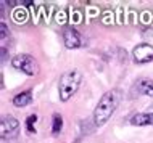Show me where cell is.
I'll use <instances>...</instances> for the list:
<instances>
[{"instance_id": "obj_1", "label": "cell", "mask_w": 153, "mask_h": 143, "mask_svg": "<svg viewBox=\"0 0 153 143\" xmlns=\"http://www.w3.org/2000/svg\"><path fill=\"white\" fill-rule=\"evenodd\" d=\"M119 101H121V92L118 88H113V90L103 93L94 109V124L97 127H102L110 121V117L118 109Z\"/></svg>"}, {"instance_id": "obj_2", "label": "cell", "mask_w": 153, "mask_h": 143, "mask_svg": "<svg viewBox=\"0 0 153 143\" xmlns=\"http://www.w3.org/2000/svg\"><path fill=\"white\" fill-rule=\"evenodd\" d=\"M82 82V74L79 71H68L60 77L58 82V97L61 101H68L77 92Z\"/></svg>"}, {"instance_id": "obj_3", "label": "cell", "mask_w": 153, "mask_h": 143, "mask_svg": "<svg viewBox=\"0 0 153 143\" xmlns=\"http://www.w3.org/2000/svg\"><path fill=\"white\" fill-rule=\"evenodd\" d=\"M11 66L16 68L18 71H23L27 76H36L39 72V63L36 61V58H32L31 55H26V53L16 55L11 60Z\"/></svg>"}, {"instance_id": "obj_4", "label": "cell", "mask_w": 153, "mask_h": 143, "mask_svg": "<svg viewBox=\"0 0 153 143\" xmlns=\"http://www.w3.org/2000/svg\"><path fill=\"white\" fill-rule=\"evenodd\" d=\"M132 58H134V63L137 64H145L153 61V45H150V43L135 45L132 50Z\"/></svg>"}, {"instance_id": "obj_5", "label": "cell", "mask_w": 153, "mask_h": 143, "mask_svg": "<svg viewBox=\"0 0 153 143\" xmlns=\"http://www.w3.org/2000/svg\"><path fill=\"white\" fill-rule=\"evenodd\" d=\"M19 132V122L18 119H15L13 116H3L2 117V138L3 140H11L18 135Z\"/></svg>"}, {"instance_id": "obj_6", "label": "cell", "mask_w": 153, "mask_h": 143, "mask_svg": "<svg viewBox=\"0 0 153 143\" xmlns=\"http://www.w3.org/2000/svg\"><path fill=\"white\" fill-rule=\"evenodd\" d=\"M63 42L66 48H79L84 45V39L82 35L73 27H68V29L63 31Z\"/></svg>"}, {"instance_id": "obj_7", "label": "cell", "mask_w": 153, "mask_h": 143, "mask_svg": "<svg viewBox=\"0 0 153 143\" xmlns=\"http://www.w3.org/2000/svg\"><path fill=\"white\" fill-rule=\"evenodd\" d=\"M132 88H134L139 95L153 97V80H150V79H139Z\"/></svg>"}, {"instance_id": "obj_8", "label": "cell", "mask_w": 153, "mask_h": 143, "mask_svg": "<svg viewBox=\"0 0 153 143\" xmlns=\"http://www.w3.org/2000/svg\"><path fill=\"white\" fill-rule=\"evenodd\" d=\"M132 125H153V113H137L131 117Z\"/></svg>"}, {"instance_id": "obj_9", "label": "cell", "mask_w": 153, "mask_h": 143, "mask_svg": "<svg viewBox=\"0 0 153 143\" xmlns=\"http://www.w3.org/2000/svg\"><path fill=\"white\" fill-rule=\"evenodd\" d=\"M32 101V93L31 90H26V92H21L18 93V95L13 97V100H11V103H13V106H16V108H24V106H27Z\"/></svg>"}, {"instance_id": "obj_10", "label": "cell", "mask_w": 153, "mask_h": 143, "mask_svg": "<svg viewBox=\"0 0 153 143\" xmlns=\"http://www.w3.org/2000/svg\"><path fill=\"white\" fill-rule=\"evenodd\" d=\"M63 129V117L60 114H53V119H52V133L53 135H58Z\"/></svg>"}, {"instance_id": "obj_11", "label": "cell", "mask_w": 153, "mask_h": 143, "mask_svg": "<svg viewBox=\"0 0 153 143\" xmlns=\"http://www.w3.org/2000/svg\"><path fill=\"white\" fill-rule=\"evenodd\" d=\"M36 121H37V116L36 114H31L29 117H27V121H26V129H27V132H36V129H34V124H36Z\"/></svg>"}, {"instance_id": "obj_12", "label": "cell", "mask_w": 153, "mask_h": 143, "mask_svg": "<svg viewBox=\"0 0 153 143\" xmlns=\"http://www.w3.org/2000/svg\"><path fill=\"white\" fill-rule=\"evenodd\" d=\"M13 15H15V21L16 23H24L26 21V11L24 10H16Z\"/></svg>"}, {"instance_id": "obj_13", "label": "cell", "mask_w": 153, "mask_h": 143, "mask_svg": "<svg viewBox=\"0 0 153 143\" xmlns=\"http://www.w3.org/2000/svg\"><path fill=\"white\" fill-rule=\"evenodd\" d=\"M0 29H2V42H5V40H7V34H8V27H7V24H5V23H2V24H0Z\"/></svg>"}, {"instance_id": "obj_14", "label": "cell", "mask_w": 153, "mask_h": 143, "mask_svg": "<svg viewBox=\"0 0 153 143\" xmlns=\"http://www.w3.org/2000/svg\"><path fill=\"white\" fill-rule=\"evenodd\" d=\"M5 58H7V48L2 47V61L5 63Z\"/></svg>"}, {"instance_id": "obj_15", "label": "cell", "mask_w": 153, "mask_h": 143, "mask_svg": "<svg viewBox=\"0 0 153 143\" xmlns=\"http://www.w3.org/2000/svg\"><path fill=\"white\" fill-rule=\"evenodd\" d=\"M19 3H23L24 7H31V5H32V2H31V0H23V2H19Z\"/></svg>"}]
</instances>
